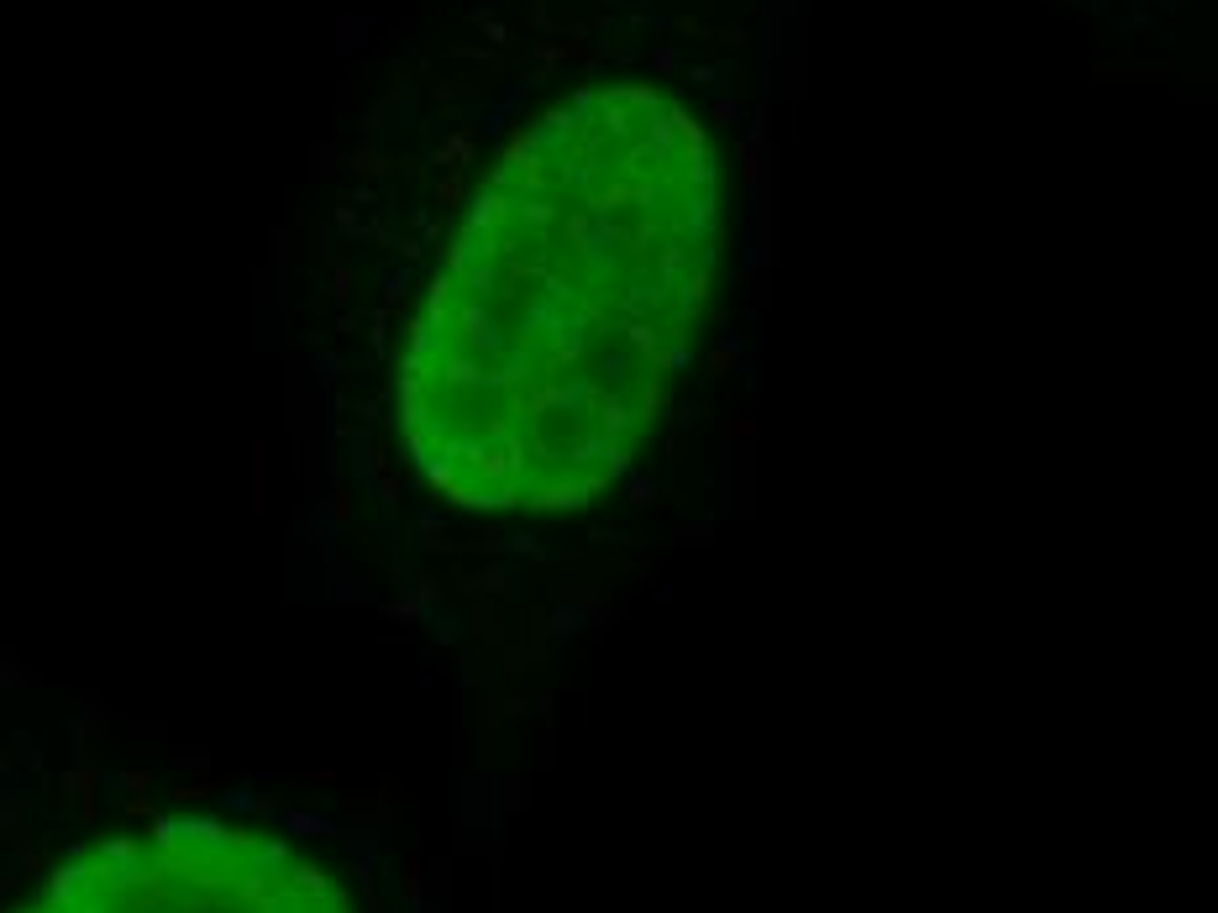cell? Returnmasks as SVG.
Wrapping results in <instances>:
<instances>
[{
	"label": "cell",
	"instance_id": "cell-1",
	"mask_svg": "<svg viewBox=\"0 0 1218 913\" xmlns=\"http://www.w3.org/2000/svg\"><path fill=\"white\" fill-rule=\"evenodd\" d=\"M719 237L715 137L678 95L588 84L520 126L405 341L420 478L489 515L594 504L694 358Z\"/></svg>",
	"mask_w": 1218,
	"mask_h": 913
},
{
	"label": "cell",
	"instance_id": "cell-2",
	"mask_svg": "<svg viewBox=\"0 0 1218 913\" xmlns=\"http://www.w3.org/2000/svg\"><path fill=\"white\" fill-rule=\"evenodd\" d=\"M17 913H352V893L284 834L163 824L63 861Z\"/></svg>",
	"mask_w": 1218,
	"mask_h": 913
}]
</instances>
